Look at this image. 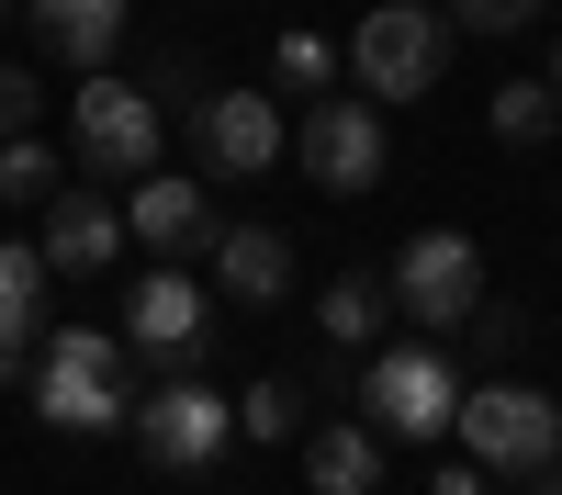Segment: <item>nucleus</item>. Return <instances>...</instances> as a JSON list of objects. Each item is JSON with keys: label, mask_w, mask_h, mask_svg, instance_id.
<instances>
[{"label": "nucleus", "mask_w": 562, "mask_h": 495, "mask_svg": "<svg viewBox=\"0 0 562 495\" xmlns=\"http://www.w3.org/2000/svg\"><path fill=\"white\" fill-rule=\"evenodd\" d=\"M450 45H461V23L428 12V0H383V12H360V34H349L360 102H428V90L450 79Z\"/></svg>", "instance_id": "1"}, {"label": "nucleus", "mask_w": 562, "mask_h": 495, "mask_svg": "<svg viewBox=\"0 0 562 495\" xmlns=\"http://www.w3.org/2000/svg\"><path fill=\"white\" fill-rule=\"evenodd\" d=\"M34 417L45 428H79V439H102L135 417V394H124V338L102 327H57L34 349Z\"/></svg>", "instance_id": "2"}, {"label": "nucleus", "mask_w": 562, "mask_h": 495, "mask_svg": "<svg viewBox=\"0 0 562 495\" xmlns=\"http://www.w3.org/2000/svg\"><path fill=\"white\" fill-rule=\"evenodd\" d=\"M450 428H461V462H484V473H551L562 462V405L529 383H461Z\"/></svg>", "instance_id": "3"}, {"label": "nucleus", "mask_w": 562, "mask_h": 495, "mask_svg": "<svg viewBox=\"0 0 562 495\" xmlns=\"http://www.w3.org/2000/svg\"><path fill=\"white\" fill-rule=\"evenodd\" d=\"M158 102L135 79H102V68H79V102H68V158L90 180H135V169H158Z\"/></svg>", "instance_id": "4"}, {"label": "nucleus", "mask_w": 562, "mask_h": 495, "mask_svg": "<svg viewBox=\"0 0 562 495\" xmlns=\"http://www.w3.org/2000/svg\"><path fill=\"white\" fill-rule=\"evenodd\" d=\"M293 158L315 192H371L394 158V135H383V102H360V90H315V102L293 113Z\"/></svg>", "instance_id": "5"}, {"label": "nucleus", "mask_w": 562, "mask_h": 495, "mask_svg": "<svg viewBox=\"0 0 562 495\" xmlns=\"http://www.w3.org/2000/svg\"><path fill=\"white\" fill-rule=\"evenodd\" d=\"M383 293H394V315H416V327H461L473 315V293H484V248L461 237V225H416V237L394 248V270H383Z\"/></svg>", "instance_id": "6"}, {"label": "nucleus", "mask_w": 562, "mask_h": 495, "mask_svg": "<svg viewBox=\"0 0 562 495\" xmlns=\"http://www.w3.org/2000/svg\"><path fill=\"white\" fill-rule=\"evenodd\" d=\"M450 405H461V372L439 360V338L371 349V372H360V417L383 428V439H439V428H450Z\"/></svg>", "instance_id": "7"}, {"label": "nucleus", "mask_w": 562, "mask_h": 495, "mask_svg": "<svg viewBox=\"0 0 562 495\" xmlns=\"http://www.w3.org/2000/svg\"><path fill=\"white\" fill-rule=\"evenodd\" d=\"M180 124H192V147H203L214 180H259V169L293 158V113H281L270 90H203Z\"/></svg>", "instance_id": "8"}, {"label": "nucleus", "mask_w": 562, "mask_h": 495, "mask_svg": "<svg viewBox=\"0 0 562 495\" xmlns=\"http://www.w3.org/2000/svg\"><path fill=\"white\" fill-rule=\"evenodd\" d=\"M135 439H147L158 473H214L225 450H237V394H214V383H158L147 405H135Z\"/></svg>", "instance_id": "9"}, {"label": "nucleus", "mask_w": 562, "mask_h": 495, "mask_svg": "<svg viewBox=\"0 0 562 495\" xmlns=\"http://www.w3.org/2000/svg\"><path fill=\"white\" fill-rule=\"evenodd\" d=\"M203 338H214V293L192 282V270H147V282L124 293V349H147V360H180V372H192L203 360Z\"/></svg>", "instance_id": "10"}, {"label": "nucleus", "mask_w": 562, "mask_h": 495, "mask_svg": "<svg viewBox=\"0 0 562 495\" xmlns=\"http://www.w3.org/2000/svg\"><path fill=\"white\" fill-rule=\"evenodd\" d=\"M124 237H147L158 259L214 248V203H203V180H180V169H135V192H124Z\"/></svg>", "instance_id": "11"}, {"label": "nucleus", "mask_w": 562, "mask_h": 495, "mask_svg": "<svg viewBox=\"0 0 562 495\" xmlns=\"http://www.w3.org/2000/svg\"><path fill=\"white\" fill-rule=\"evenodd\" d=\"M34 338H45V248L0 237V383H34Z\"/></svg>", "instance_id": "12"}, {"label": "nucleus", "mask_w": 562, "mask_h": 495, "mask_svg": "<svg viewBox=\"0 0 562 495\" xmlns=\"http://www.w3.org/2000/svg\"><path fill=\"white\" fill-rule=\"evenodd\" d=\"M214 282L248 315H270L281 293H293V237H270V225H214Z\"/></svg>", "instance_id": "13"}, {"label": "nucleus", "mask_w": 562, "mask_h": 495, "mask_svg": "<svg viewBox=\"0 0 562 495\" xmlns=\"http://www.w3.org/2000/svg\"><path fill=\"white\" fill-rule=\"evenodd\" d=\"M113 259H124V203L102 192L45 203V270H113Z\"/></svg>", "instance_id": "14"}, {"label": "nucleus", "mask_w": 562, "mask_h": 495, "mask_svg": "<svg viewBox=\"0 0 562 495\" xmlns=\"http://www.w3.org/2000/svg\"><path fill=\"white\" fill-rule=\"evenodd\" d=\"M23 23L57 45L68 68H113V45H124V0H23Z\"/></svg>", "instance_id": "15"}, {"label": "nucleus", "mask_w": 562, "mask_h": 495, "mask_svg": "<svg viewBox=\"0 0 562 495\" xmlns=\"http://www.w3.org/2000/svg\"><path fill=\"white\" fill-rule=\"evenodd\" d=\"M304 484L315 495H371V484H383V428H315L304 439Z\"/></svg>", "instance_id": "16"}, {"label": "nucleus", "mask_w": 562, "mask_h": 495, "mask_svg": "<svg viewBox=\"0 0 562 495\" xmlns=\"http://www.w3.org/2000/svg\"><path fill=\"white\" fill-rule=\"evenodd\" d=\"M383 315H394L383 270H338V282L315 293V327H326V349H371V338H383Z\"/></svg>", "instance_id": "17"}, {"label": "nucleus", "mask_w": 562, "mask_h": 495, "mask_svg": "<svg viewBox=\"0 0 562 495\" xmlns=\"http://www.w3.org/2000/svg\"><path fill=\"white\" fill-rule=\"evenodd\" d=\"M484 124L506 135V147H551V124H562V90H551V79H506L495 102H484Z\"/></svg>", "instance_id": "18"}, {"label": "nucleus", "mask_w": 562, "mask_h": 495, "mask_svg": "<svg viewBox=\"0 0 562 495\" xmlns=\"http://www.w3.org/2000/svg\"><path fill=\"white\" fill-rule=\"evenodd\" d=\"M270 79L293 90V102H315V90H338V45H326L315 23H293V34L270 45Z\"/></svg>", "instance_id": "19"}, {"label": "nucleus", "mask_w": 562, "mask_h": 495, "mask_svg": "<svg viewBox=\"0 0 562 495\" xmlns=\"http://www.w3.org/2000/svg\"><path fill=\"white\" fill-rule=\"evenodd\" d=\"M237 428H248V439H293V428H304V394L281 383V372H259V383L237 394Z\"/></svg>", "instance_id": "20"}, {"label": "nucleus", "mask_w": 562, "mask_h": 495, "mask_svg": "<svg viewBox=\"0 0 562 495\" xmlns=\"http://www.w3.org/2000/svg\"><path fill=\"white\" fill-rule=\"evenodd\" d=\"M57 192V147H34V135H0V203H45Z\"/></svg>", "instance_id": "21"}, {"label": "nucleus", "mask_w": 562, "mask_h": 495, "mask_svg": "<svg viewBox=\"0 0 562 495\" xmlns=\"http://www.w3.org/2000/svg\"><path fill=\"white\" fill-rule=\"evenodd\" d=\"M461 327H473V349H484V360H518V338H529V315L506 304V293H473V315H461Z\"/></svg>", "instance_id": "22"}, {"label": "nucleus", "mask_w": 562, "mask_h": 495, "mask_svg": "<svg viewBox=\"0 0 562 495\" xmlns=\"http://www.w3.org/2000/svg\"><path fill=\"white\" fill-rule=\"evenodd\" d=\"M450 23L461 34H518V23H540V0H450Z\"/></svg>", "instance_id": "23"}, {"label": "nucleus", "mask_w": 562, "mask_h": 495, "mask_svg": "<svg viewBox=\"0 0 562 495\" xmlns=\"http://www.w3.org/2000/svg\"><path fill=\"white\" fill-rule=\"evenodd\" d=\"M23 124H34V79L0 57V135H23Z\"/></svg>", "instance_id": "24"}, {"label": "nucleus", "mask_w": 562, "mask_h": 495, "mask_svg": "<svg viewBox=\"0 0 562 495\" xmlns=\"http://www.w3.org/2000/svg\"><path fill=\"white\" fill-rule=\"evenodd\" d=\"M428 495H495V484H484V462H450V473H428Z\"/></svg>", "instance_id": "25"}, {"label": "nucleus", "mask_w": 562, "mask_h": 495, "mask_svg": "<svg viewBox=\"0 0 562 495\" xmlns=\"http://www.w3.org/2000/svg\"><path fill=\"white\" fill-rule=\"evenodd\" d=\"M529 495H562V462H551V473H540V484H529Z\"/></svg>", "instance_id": "26"}, {"label": "nucleus", "mask_w": 562, "mask_h": 495, "mask_svg": "<svg viewBox=\"0 0 562 495\" xmlns=\"http://www.w3.org/2000/svg\"><path fill=\"white\" fill-rule=\"evenodd\" d=\"M551 90H562V45H551Z\"/></svg>", "instance_id": "27"}, {"label": "nucleus", "mask_w": 562, "mask_h": 495, "mask_svg": "<svg viewBox=\"0 0 562 495\" xmlns=\"http://www.w3.org/2000/svg\"><path fill=\"white\" fill-rule=\"evenodd\" d=\"M0 23H12V0H0Z\"/></svg>", "instance_id": "28"}]
</instances>
